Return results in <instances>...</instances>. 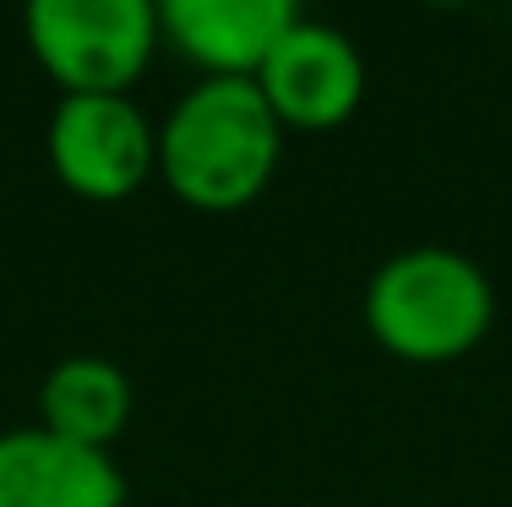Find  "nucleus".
Masks as SVG:
<instances>
[{
    "instance_id": "6",
    "label": "nucleus",
    "mask_w": 512,
    "mask_h": 507,
    "mask_svg": "<svg viewBox=\"0 0 512 507\" xmlns=\"http://www.w3.org/2000/svg\"><path fill=\"white\" fill-rule=\"evenodd\" d=\"M0 507H126V475L115 453L11 426L0 431Z\"/></svg>"
},
{
    "instance_id": "8",
    "label": "nucleus",
    "mask_w": 512,
    "mask_h": 507,
    "mask_svg": "<svg viewBox=\"0 0 512 507\" xmlns=\"http://www.w3.org/2000/svg\"><path fill=\"white\" fill-rule=\"evenodd\" d=\"M131 404L137 393H131L126 366H115L109 355H66L39 388V426L77 448L109 453L131 420Z\"/></svg>"
},
{
    "instance_id": "3",
    "label": "nucleus",
    "mask_w": 512,
    "mask_h": 507,
    "mask_svg": "<svg viewBox=\"0 0 512 507\" xmlns=\"http://www.w3.org/2000/svg\"><path fill=\"white\" fill-rule=\"evenodd\" d=\"M22 33L60 93H126L164 44L153 0H33Z\"/></svg>"
},
{
    "instance_id": "1",
    "label": "nucleus",
    "mask_w": 512,
    "mask_h": 507,
    "mask_svg": "<svg viewBox=\"0 0 512 507\" xmlns=\"http://www.w3.org/2000/svg\"><path fill=\"white\" fill-rule=\"evenodd\" d=\"M284 159V126L256 77H202L158 126V180L202 213L262 197Z\"/></svg>"
},
{
    "instance_id": "2",
    "label": "nucleus",
    "mask_w": 512,
    "mask_h": 507,
    "mask_svg": "<svg viewBox=\"0 0 512 507\" xmlns=\"http://www.w3.org/2000/svg\"><path fill=\"white\" fill-rule=\"evenodd\" d=\"M496 322V289L469 251L409 246L393 251L365 284V328L393 360L447 366L480 349Z\"/></svg>"
},
{
    "instance_id": "4",
    "label": "nucleus",
    "mask_w": 512,
    "mask_h": 507,
    "mask_svg": "<svg viewBox=\"0 0 512 507\" xmlns=\"http://www.w3.org/2000/svg\"><path fill=\"white\" fill-rule=\"evenodd\" d=\"M44 153L66 191L120 202L158 175V126L131 93H60Z\"/></svg>"
},
{
    "instance_id": "7",
    "label": "nucleus",
    "mask_w": 512,
    "mask_h": 507,
    "mask_svg": "<svg viewBox=\"0 0 512 507\" xmlns=\"http://www.w3.org/2000/svg\"><path fill=\"white\" fill-rule=\"evenodd\" d=\"M300 11L289 0H169L158 6L164 39L186 60H197L202 77H256L267 50L284 39Z\"/></svg>"
},
{
    "instance_id": "5",
    "label": "nucleus",
    "mask_w": 512,
    "mask_h": 507,
    "mask_svg": "<svg viewBox=\"0 0 512 507\" xmlns=\"http://www.w3.org/2000/svg\"><path fill=\"white\" fill-rule=\"evenodd\" d=\"M256 88L273 104L278 126L295 131H333L360 110L365 99V60L344 28L316 17H295L284 39L267 50Z\"/></svg>"
}]
</instances>
